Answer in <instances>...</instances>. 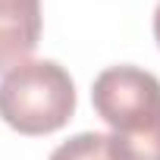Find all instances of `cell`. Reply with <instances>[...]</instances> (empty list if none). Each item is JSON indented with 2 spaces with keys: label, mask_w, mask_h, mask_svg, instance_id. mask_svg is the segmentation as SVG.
Wrapping results in <instances>:
<instances>
[{
  "label": "cell",
  "mask_w": 160,
  "mask_h": 160,
  "mask_svg": "<svg viewBox=\"0 0 160 160\" xmlns=\"http://www.w3.org/2000/svg\"><path fill=\"white\" fill-rule=\"evenodd\" d=\"M75 113V82L57 60H25L3 72L0 119L19 135H50Z\"/></svg>",
  "instance_id": "obj_1"
},
{
  "label": "cell",
  "mask_w": 160,
  "mask_h": 160,
  "mask_svg": "<svg viewBox=\"0 0 160 160\" xmlns=\"http://www.w3.org/2000/svg\"><path fill=\"white\" fill-rule=\"evenodd\" d=\"M91 104L110 126V138H148L160 132V78L138 66H107L91 85Z\"/></svg>",
  "instance_id": "obj_2"
},
{
  "label": "cell",
  "mask_w": 160,
  "mask_h": 160,
  "mask_svg": "<svg viewBox=\"0 0 160 160\" xmlns=\"http://www.w3.org/2000/svg\"><path fill=\"white\" fill-rule=\"evenodd\" d=\"M41 41V0H0V72L25 63Z\"/></svg>",
  "instance_id": "obj_3"
},
{
  "label": "cell",
  "mask_w": 160,
  "mask_h": 160,
  "mask_svg": "<svg viewBox=\"0 0 160 160\" xmlns=\"http://www.w3.org/2000/svg\"><path fill=\"white\" fill-rule=\"evenodd\" d=\"M50 160H110L107 135L101 132H78L60 148H53Z\"/></svg>",
  "instance_id": "obj_4"
},
{
  "label": "cell",
  "mask_w": 160,
  "mask_h": 160,
  "mask_svg": "<svg viewBox=\"0 0 160 160\" xmlns=\"http://www.w3.org/2000/svg\"><path fill=\"white\" fill-rule=\"evenodd\" d=\"M154 38H157V47H160V3L154 10Z\"/></svg>",
  "instance_id": "obj_5"
}]
</instances>
